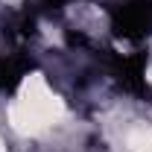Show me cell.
Returning <instances> with one entry per match:
<instances>
[{"mask_svg":"<svg viewBox=\"0 0 152 152\" xmlns=\"http://www.w3.org/2000/svg\"><path fill=\"white\" fill-rule=\"evenodd\" d=\"M129 146L132 152H152V129L146 126H137L129 132Z\"/></svg>","mask_w":152,"mask_h":152,"instance_id":"cell-2","label":"cell"},{"mask_svg":"<svg viewBox=\"0 0 152 152\" xmlns=\"http://www.w3.org/2000/svg\"><path fill=\"white\" fill-rule=\"evenodd\" d=\"M0 152H6V149H3V143H0Z\"/></svg>","mask_w":152,"mask_h":152,"instance_id":"cell-3","label":"cell"},{"mask_svg":"<svg viewBox=\"0 0 152 152\" xmlns=\"http://www.w3.org/2000/svg\"><path fill=\"white\" fill-rule=\"evenodd\" d=\"M61 117H64V102L47 85V79L41 73L23 76L18 94L9 105V126L23 137H32L58 123Z\"/></svg>","mask_w":152,"mask_h":152,"instance_id":"cell-1","label":"cell"}]
</instances>
